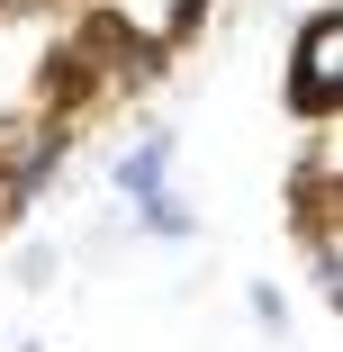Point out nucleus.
I'll use <instances>...</instances> for the list:
<instances>
[{
	"label": "nucleus",
	"instance_id": "1",
	"mask_svg": "<svg viewBox=\"0 0 343 352\" xmlns=\"http://www.w3.org/2000/svg\"><path fill=\"white\" fill-rule=\"evenodd\" d=\"M289 109L298 118H325V126L343 109V10H334V0H325V10L298 28V45H289Z\"/></svg>",
	"mask_w": 343,
	"mask_h": 352
},
{
	"label": "nucleus",
	"instance_id": "2",
	"mask_svg": "<svg viewBox=\"0 0 343 352\" xmlns=\"http://www.w3.org/2000/svg\"><path fill=\"white\" fill-rule=\"evenodd\" d=\"M163 163H172V135H145V145L118 163V190H126L135 208H145V199H163Z\"/></svg>",
	"mask_w": 343,
	"mask_h": 352
},
{
	"label": "nucleus",
	"instance_id": "3",
	"mask_svg": "<svg viewBox=\"0 0 343 352\" xmlns=\"http://www.w3.org/2000/svg\"><path fill=\"white\" fill-rule=\"evenodd\" d=\"M135 217H145V235H199V217H190L181 199H145Z\"/></svg>",
	"mask_w": 343,
	"mask_h": 352
}]
</instances>
